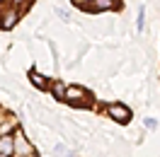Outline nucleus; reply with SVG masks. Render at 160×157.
<instances>
[{
  "instance_id": "1",
  "label": "nucleus",
  "mask_w": 160,
  "mask_h": 157,
  "mask_svg": "<svg viewBox=\"0 0 160 157\" xmlns=\"http://www.w3.org/2000/svg\"><path fill=\"white\" fill-rule=\"evenodd\" d=\"M12 155H17V157H34V147H32V143L24 138L22 131H17V133L12 136Z\"/></svg>"
},
{
  "instance_id": "2",
  "label": "nucleus",
  "mask_w": 160,
  "mask_h": 157,
  "mask_svg": "<svg viewBox=\"0 0 160 157\" xmlns=\"http://www.w3.org/2000/svg\"><path fill=\"white\" fill-rule=\"evenodd\" d=\"M107 114H109L114 121H119V123H129V118H131V111L126 107H121V104H109V107H107Z\"/></svg>"
},
{
  "instance_id": "3",
  "label": "nucleus",
  "mask_w": 160,
  "mask_h": 157,
  "mask_svg": "<svg viewBox=\"0 0 160 157\" xmlns=\"http://www.w3.org/2000/svg\"><path fill=\"white\" fill-rule=\"evenodd\" d=\"M85 97H88V92L80 87H66V92H63V99L70 102V104H82Z\"/></svg>"
},
{
  "instance_id": "4",
  "label": "nucleus",
  "mask_w": 160,
  "mask_h": 157,
  "mask_svg": "<svg viewBox=\"0 0 160 157\" xmlns=\"http://www.w3.org/2000/svg\"><path fill=\"white\" fill-rule=\"evenodd\" d=\"M117 7V0H92L88 5V10L92 12H100V10H114Z\"/></svg>"
},
{
  "instance_id": "5",
  "label": "nucleus",
  "mask_w": 160,
  "mask_h": 157,
  "mask_svg": "<svg viewBox=\"0 0 160 157\" xmlns=\"http://www.w3.org/2000/svg\"><path fill=\"white\" fill-rule=\"evenodd\" d=\"M0 152L2 155H12V136H0Z\"/></svg>"
},
{
  "instance_id": "6",
  "label": "nucleus",
  "mask_w": 160,
  "mask_h": 157,
  "mask_svg": "<svg viewBox=\"0 0 160 157\" xmlns=\"http://www.w3.org/2000/svg\"><path fill=\"white\" fill-rule=\"evenodd\" d=\"M29 78H32V82H34L37 87H41V89H49V80L44 78V75H39L37 70H32V73H29Z\"/></svg>"
},
{
  "instance_id": "7",
  "label": "nucleus",
  "mask_w": 160,
  "mask_h": 157,
  "mask_svg": "<svg viewBox=\"0 0 160 157\" xmlns=\"http://www.w3.org/2000/svg\"><path fill=\"white\" fill-rule=\"evenodd\" d=\"M63 92H66V87H63V85H53V94H56L58 99H63Z\"/></svg>"
},
{
  "instance_id": "8",
  "label": "nucleus",
  "mask_w": 160,
  "mask_h": 157,
  "mask_svg": "<svg viewBox=\"0 0 160 157\" xmlns=\"http://www.w3.org/2000/svg\"><path fill=\"white\" fill-rule=\"evenodd\" d=\"M141 29H143V7L138 10V31H141Z\"/></svg>"
},
{
  "instance_id": "9",
  "label": "nucleus",
  "mask_w": 160,
  "mask_h": 157,
  "mask_svg": "<svg viewBox=\"0 0 160 157\" xmlns=\"http://www.w3.org/2000/svg\"><path fill=\"white\" fill-rule=\"evenodd\" d=\"M0 157H8V155H2V152H0Z\"/></svg>"
},
{
  "instance_id": "10",
  "label": "nucleus",
  "mask_w": 160,
  "mask_h": 157,
  "mask_svg": "<svg viewBox=\"0 0 160 157\" xmlns=\"http://www.w3.org/2000/svg\"><path fill=\"white\" fill-rule=\"evenodd\" d=\"M27 2H32V0H27Z\"/></svg>"
},
{
  "instance_id": "11",
  "label": "nucleus",
  "mask_w": 160,
  "mask_h": 157,
  "mask_svg": "<svg viewBox=\"0 0 160 157\" xmlns=\"http://www.w3.org/2000/svg\"><path fill=\"white\" fill-rule=\"evenodd\" d=\"M0 2H2V0H0Z\"/></svg>"
}]
</instances>
